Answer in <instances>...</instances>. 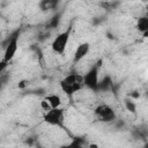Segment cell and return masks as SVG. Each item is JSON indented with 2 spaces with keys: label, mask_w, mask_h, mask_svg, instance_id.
Instances as JSON below:
<instances>
[{
  "label": "cell",
  "mask_w": 148,
  "mask_h": 148,
  "mask_svg": "<svg viewBox=\"0 0 148 148\" xmlns=\"http://www.w3.org/2000/svg\"><path fill=\"white\" fill-rule=\"evenodd\" d=\"M60 87H61L62 91L71 97L74 92L82 89V87H83V75L72 73V74L67 75L65 79H62L60 81Z\"/></svg>",
  "instance_id": "cell-1"
},
{
  "label": "cell",
  "mask_w": 148,
  "mask_h": 148,
  "mask_svg": "<svg viewBox=\"0 0 148 148\" xmlns=\"http://www.w3.org/2000/svg\"><path fill=\"white\" fill-rule=\"evenodd\" d=\"M64 120H65L64 110L60 109V106L50 109L44 114V121L53 126H64Z\"/></svg>",
  "instance_id": "cell-3"
},
{
  "label": "cell",
  "mask_w": 148,
  "mask_h": 148,
  "mask_svg": "<svg viewBox=\"0 0 148 148\" xmlns=\"http://www.w3.org/2000/svg\"><path fill=\"white\" fill-rule=\"evenodd\" d=\"M28 84H29L28 80H22V81L18 82V88H20V89H23V88H25Z\"/></svg>",
  "instance_id": "cell-16"
},
{
  "label": "cell",
  "mask_w": 148,
  "mask_h": 148,
  "mask_svg": "<svg viewBox=\"0 0 148 148\" xmlns=\"http://www.w3.org/2000/svg\"><path fill=\"white\" fill-rule=\"evenodd\" d=\"M40 108H42V109H43V110H44L45 112H46V111H49V110L51 109L50 104H49V103H47V102H46L45 99H43V101L40 102Z\"/></svg>",
  "instance_id": "cell-14"
},
{
  "label": "cell",
  "mask_w": 148,
  "mask_h": 148,
  "mask_svg": "<svg viewBox=\"0 0 148 148\" xmlns=\"http://www.w3.org/2000/svg\"><path fill=\"white\" fill-rule=\"evenodd\" d=\"M95 116L97 117V119L99 121H103V123H109V121H112L116 119V113L113 111L112 108H110L109 105L106 104H102V105H98L95 111H94Z\"/></svg>",
  "instance_id": "cell-6"
},
{
  "label": "cell",
  "mask_w": 148,
  "mask_h": 148,
  "mask_svg": "<svg viewBox=\"0 0 148 148\" xmlns=\"http://www.w3.org/2000/svg\"><path fill=\"white\" fill-rule=\"evenodd\" d=\"M136 29L146 37L148 35V18L146 16H141L136 21Z\"/></svg>",
  "instance_id": "cell-8"
},
{
  "label": "cell",
  "mask_w": 148,
  "mask_h": 148,
  "mask_svg": "<svg viewBox=\"0 0 148 148\" xmlns=\"http://www.w3.org/2000/svg\"><path fill=\"white\" fill-rule=\"evenodd\" d=\"M0 50H1V46H0Z\"/></svg>",
  "instance_id": "cell-19"
},
{
  "label": "cell",
  "mask_w": 148,
  "mask_h": 148,
  "mask_svg": "<svg viewBox=\"0 0 148 148\" xmlns=\"http://www.w3.org/2000/svg\"><path fill=\"white\" fill-rule=\"evenodd\" d=\"M10 35H12V37H10L8 44H7L6 47H5V54H3V60L7 61V62H9V61L14 58V56H15V53H16V51H17L20 30H15V31L12 32Z\"/></svg>",
  "instance_id": "cell-4"
},
{
  "label": "cell",
  "mask_w": 148,
  "mask_h": 148,
  "mask_svg": "<svg viewBox=\"0 0 148 148\" xmlns=\"http://www.w3.org/2000/svg\"><path fill=\"white\" fill-rule=\"evenodd\" d=\"M125 105H126V109H127L128 111H131V112H133V113L135 112V109H136V108H135V104H134L131 99H130V101H128V99H125Z\"/></svg>",
  "instance_id": "cell-13"
},
{
  "label": "cell",
  "mask_w": 148,
  "mask_h": 148,
  "mask_svg": "<svg viewBox=\"0 0 148 148\" xmlns=\"http://www.w3.org/2000/svg\"><path fill=\"white\" fill-rule=\"evenodd\" d=\"M90 50V45L89 43H81L80 45L76 46L75 51H74V56H73V64H77L80 62L89 52Z\"/></svg>",
  "instance_id": "cell-7"
},
{
  "label": "cell",
  "mask_w": 148,
  "mask_h": 148,
  "mask_svg": "<svg viewBox=\"0 0 148 148\" xmlns=\"http://www.w3.org/2000/svg\"><path fill=\"white\" fill-rule=\"evenodd\" d=\"M1 88H2V83L0 82V91H1Z\"/></svg>",
  "instance_id": "cell-17"
},
{
  "label": "cell",
  "mask_w": 148,
  "mask_h": 148,
  "mask_svg": "<svg viewBox=\"0 0 148 148\" xmlns=\"http://www.w3.org/2000/svg\"><path fill=\"white\" fill-rule=\"evenodd\" d=\"M98 69H99V65H95L92 66L84 75H83V86H86L89 89L96 90L97 89V84H98Z\"/></svg>",
  "instance_id": "cell-5"
},
{
  "label": "cell",
  "mask_w": 148,
  "mask_h": 148,
  "mask_svg": "<svg viewBox=\"0 0 148 148\" xmlns=\"http://www.w3.org/2000/svg\"><path fill=\"white\" fill-rule=\"evenodd\" d=\"M39 8H40L43 12L51 10V9H52L51 0H40V2H39Z\"/></svg>",
  "instance_id": "cell-11"
},
{
  "label": "cell",
  "mask_w": 148,
  "mask_h": 148,
  "mask_svg": "<svg viewBox=\"0 0 148 148\" xmlns=\"http://www.w3.org/2000/svg\"><path fill=\"white\" fill-rule=\"evenodd\" d=\"M71 30H72V27H68L67 30L62 31L61 34H59L52 42L51 46H52V50L54 53H58V54H62L67 47V44H68V40H69V35H71Z\"/></svg>",
  "instance_id": "cell-2"
},
{
  "label": "cell",
  "mask_w": 148,
  "mask_h": 148,
  "mask_svg": "<svg viewBox=\"0 0 148 148\" xmlns=\"http://www.w3.org/2000/svg\"><path fill=\"white\" fill-rule=\"evenodd\" d=\"M0 38H1V34H0Z\"/></svg>",
  "instance_id": "cell-18"
},
{
  "label": "cell",
  "mask_w": 148,
  "mask_h": 148,
  "mask_svg": "<svg viewBox=\"0 0 148 148\" xmlns=\"http://www.w3.org/2000/svg\"><path fill=\"white\" fill-rule=\"evenodd\" d=\"M7 66H8V62L7 61H5V60H1L0 61V75L3 73V71L7 68Z\"/></svg>",
  "instance_id": "cell-15"
},
{
  "label": "cell",
  "mask_w": 148,
  "mask_h": 148,
  "mask_svg": "<svg viewBox=\"0 0 148 148\" xmlns=\"http://www.w3.org/2000/svg\"><path fill=\"white\" fill-rule=\"evenodd\" d=\"M111 87H112V80H111V77L110 76H105L101 81H98V84H97V89L96 90L106 91V90L111 89Z\"/></svg>",
  "instance_id": "cell-10"
},
{
  "label": "cell",
  "mask_w": 148,
  "mask_h": 148,
  "mask_svg": "<svg viewBox=\"0 0 148 148\" xmlns=\"http://www.w3.org/2000/svg\"><path fill=\"white\" fill-rule=\"evenodd\" d=\"M59 22H60V15H59V14H57V15H54V16L51 18V21H50L49 25H50L51 28H57V27L59 25Z\"/></svg>",
  "instance_id": "cell-12"
},
{
  "label": "cell",
  "mask_w": 148,
  "mask_h": 148,
  "mask_svg": "<svg viewBox=\"0 0 148 148\" xmlns=\"http://www.w3.org/2000/svg\"><path fill=\"white\" fill-rule=\"evenodd\" d=\"M51 106V109L53 108H59L60 104H61V98L59 95H56V94H51V95H46L45 98H44Z\"/></svg>",
  "instance_id": "cell-9"
}]
</instances>
